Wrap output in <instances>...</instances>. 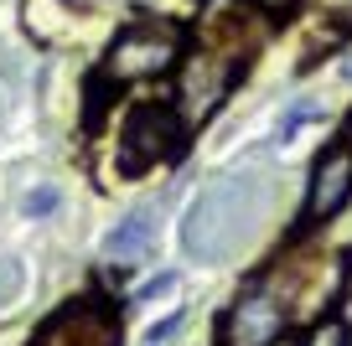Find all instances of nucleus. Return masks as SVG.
<instances>
[{
	"mask_svg": "<svg viewBox=\"0 0 352 346\" xmlns=\"http://www.w3.org/2000/svg\"><path fill=\"white\" fill-rule=\"evenodd\" d=\"M182 135H187V124H182V114L166 104H140L124 119V140H120V165L124 171H151L155 161H166V155H182Z\"/></svg>",
	"mask_w": 352,
	"mask_h": 346,
	"instance_id": "obj_4",
	"label": "nucleus"
},
{
	"mask_svg": "<svg viewBox=\"0 0 352 346\" xmlns=\"http://www.w3.org/2000/svg\"><path fill=\"white\" fill-rule=\"evenodd\" d=\"M151 243H155L151 212H135V217H124L109 238H104V259H109V264H135V259L151 253Z\"/></svg>",
	"mask_w": 352,
	"mask_h": 346,
	"instance_id": "obj_8",
	"label": "nucleus"
},
{
	"mask_svg": "<svg viewBox=\"0 0 352 346\" xmlns=\"http://www.w3.org/2000/svg\"><path fill=\"white\" fill-rule=\"evenodd\" d=\"M182 321H187V315H182V310H176V315H166V321H161V325H155V331H151V336H145V346H161V341H171V336H176V331H182Z\"/></svg>",
	"mask_w": 352,
	"mask_h": 346,
	"instance_id": "obj_10",
	"label": "nucleus"
},
{
	"mask_svg": "<svg viewBox=\"0 0 352 346\" xmlns=\"http://www.w3.org/2000/svg\"><path fill=\"white\" fill-rule=\"evenodd\" d=\"M306 119H316V108H290L285 124H280V140H290V135H296V124H306Z\"/></svg>",
	"mask_w": 352,
	"mask_h": 346,
	"instance_id": "obj_11",
	"label": "nucleus"
},
{
	"mask_svg": "<svg viewBox=\"0 0 352 346\" xmlns=\"http://www.w3.org/2000/svg\"><path fill=\"white\" fill-rule=\"evenodd\" d=\"M352 336H347V321H337V315H327V321H316L311 325V336H306V346H347Z\"/></svg>",
	"mask_w": 352,
	"mask_h": 346,
	"instance_id": "obj_9",
	"label": "nucleus"
},
{
	"mask_svg": "<svg viewBox=\"0 0 352 346\" xmlns=\"http://www.w3.org/2000/svg\"><path fill=\"white\" fill-rule=\"evenodd\" d=\"M36 346H120V325H114V315L104 305L78 300L42 325Z\"/></svg>",
	"mask_w": 352,
	"mask_h": 346,
	"instance_id": "obj_6",
	"label": "nucleus"
},
{
	"mask_svg": "<svg viewBox=\"0 0 352 346\" xmlns=\"http://www.w3.org/2000/svg\"><path fill=\"white\" fill-rule=\"evenodd\" d=\"M285 300L275 295V284H259V290L239 295L223 315V346H275L285 336Z\"/></svg>",
	"mask_w": 352,
	"mask_h": 346,
	"instance_id": "obj_5",
	"label": "nucleus"
},
{
	"mask_svg": "<svg viewBox=\"0 0 352 346\" xmlns=\"http://www.w3.org/2000/svg\"><path fill=\"white\" fill-rule=\"evenodd\" d=\"M239 67H243V57L228 52V47H202V52L182 57V73H176V114H182L187 130L202 124L212 108L228 98Z\"/></svg>",
	"mask_w": 352,
	"mask_h": 346,
	"instance_id": "obj_2",
	"label": "nucleus"
},
{
	"mask_svg": "<svg viewBox=\"0 0 352 346\" xmlns=\"http://www.w3.org/2000/svg\"><path fill=\"white\" fill-rule=\"evenodd\" d=\"M254 5H259V11H270V16H285L296 0H254Z\"/></svg>",
	"mask_w": 352,
	"mask_h": 346,
	"instance_id": "obj_14",
	"label": "nucleus"
},
{
	"mask_svg": "<svg viewBox=\"0 0 352 346\" xmlns=\"http://www.w3.org/2000/svg\"><path fill=\"white\" fill-rule=\"evenodd\" d=\"M182 62V42H176L171 26H135V32H124L120 42L109 47V57H104V83H151V78L171 73V67Z\"/></svg>",
	"mask_w": 352,
	"mask_h": 346,
	"instance_id": "obj_3",
	"label": "nucleus"
},
{
	"mask_svg": "<svg viewBox=\"0 0 352 346\" xmlns=\"http://www.w3.org/2000/svg\"><path fill=\"white\" fill-rule=\"evenodd\" d=\"M249 217H254V192L249 186H218L208 192L187 217V249L197 259H223L249 238Z\"/></svg>",
	"mask_w": 352,
	"mask_h": 346,
	"instance_id": "obj_1",
	"label": "nucleus"
},
{
	"mask_svg": "<svg viewBox=\"0 0 352 346\" xmlns=\"http://www.w3.org/2000/svg\"><path fill=\"white\" fill-rule=\"evenodd\" d=\"M26 207H32V212H52L57 196H52V192H32V202H26Z\"/></svg>",
	"mask_w": 352,
	"mask_h": 346,
	"instance_id": "obj_13",
	"label": "nucleus"
},
{
	"mask_svg": "<svg viewBox=\"0 0 352 346\" xmlns=\"http://www.w3.org/2000/svg\"><path fill=\"white\" fill-rule=\"evenodd\" d=\"M161 290H171V274H161V279H151V284H145V290H140V295H135V305H145V300H155V295H161Z\"/></svg>",
	"mask_w": 352,
	"mask_h": 346,
	"instance_id": "obj_12",
	"label": "nucleus"
},
{
	"mask_svg": "<svg viewBox=\"0 0 352 346\" xmlns=\"http://www.w3.org/2000/svg\"><path fill=\"white\" fill-rule=\"evenodd\" d=\"M275 346H300V341H285V336H280V341H275Z\"/></svg>",
	"mask_w": 352,
	"mask_h": 346,
	"instance_id": "obj_15",
	"label": "nucleus"
},
{
	"mask_svg": "<svg viewBox=\"0 0 352 346\" xmlns=\"http://www.w3.org/2000/svg\"><path fill=\"white\" fill-rule=\"evenodd\" d=\"M352 196V145H331L321 150L316 171H311V192H306V222H327L347 207Z\"/></svg>",
	"mask_w": 352,
	"mask_h": 346,
	"instance_id": "obj_7",
	"label": "nucleus"
}]
</instances>
